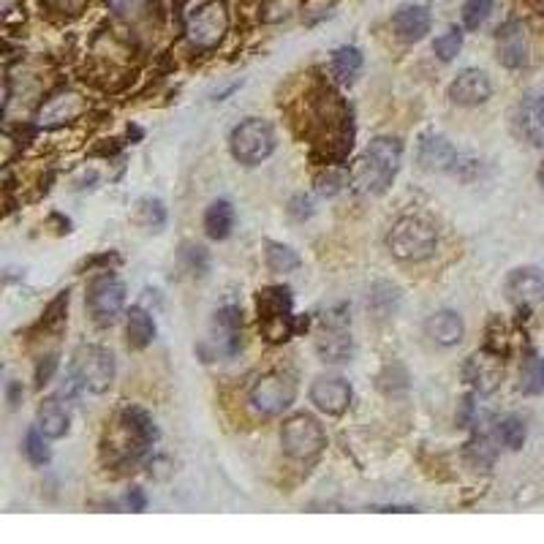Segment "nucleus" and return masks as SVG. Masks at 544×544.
Segmentation results:
<instances>
[{
    "label": "nucleus",
    "mask_w": 544,
    "mask_h": 544,
    "mask_svg": "<svg viewBox=\"0 0 544 544\" xmlns=\"http://www.w3.org/2000/svg\"><path fill=\"white\" fill-rule=\"evenodd\" d=\"M117 430H120V438L115 441V447L109 449H112V455L120 463H134L136 457L158 441L156 422H153V417L147 414L145 408H123Z\"/></svg>",
    "instance_id": "nucleus-4"
},
{
    "label": "nucleus",
    "mask_w": 544,
    "mask_h": 544,
    "mask_svg": "<svg viewBox=\"0 0 544 544\" xmlns=\"http://www.w3.org/2000/svg\"><path fill=\"white\" fill-rule=\"evenodd\" d=\"M400 302V289L398 286H392V283H376L373 289H370L368 297V308L373 313H379V319L389 316V313H395Z\"/></svg>",
    "instance_id": "nucleus-28"
},
{
    "label": "nucleus",
    "mask_w": 544,
    "mask_h": 544,
    "mask_svg": "<svg viewBox=\"0 0 544 544\" xmlns=\"http://www.w3.org/2000/svg\"><path fill=\"white\" fill-rule=\"evenodd\" d=\"M275 145H278L275 131H272L270 123L262 120V117H248L229 136L232 156L245 166H256L267 161L275 153Z\"/></svg>",
    "instance_id": "nucleus-7"
},
{
    "label": "nucleus",
    "mask_w": 544,
    "mask_h": 544,
    "mask_svg": "<svg viewBox=\"0 0 544 544\" xmlns=\"http://www.w3.org/2000/svg\"><path fill=\"white\" fill-rule=\"evenodd\" d=\"M525 438H528V428L520 417H504L496 422V441L506 449H512V452L523 449Z\"/></svg>",
    "instance_id": "nucleus-29"
},
{
    "label": "nucleus",
    "mask_w": 544,
    "mask_h": 544,
    "mask_svg": "<svg viewBox=\"0 0 544 544\" xmlns=\"http://www.w3.org/2000/svg\"><path fill=\"white\" fill-rule=\"evenodd\" d=\"M226 11L221 3H207L204 9H199L188 22V36L196 47H215L218 41L224 39L226 33Z\"/></svg>",
    "instance_id": "nucleus-13"
},
{
    "label": "nucleus",
    "mask_w": 544,
    "mask_h": 544,
    "mask_svg": "<svg viewBox=\"0 0 544 544\" xmlns=\"http://www.w3.org/2000/svg\"><path fill=\"white\" fill-rule=\"evenodd\" d=\"M536 177H539V183H542V188H544V161H542V166H539V172H536Z\"/></svg>",
    "instance_id": "nucleus-43"
},
{
    "label": "nucleus",
    "mask_w": 544,
    "mask_h": 544,
    "mask_svg": "<svg viewBox=\"0 0 544 544\" xmlns=\"http://www.w3.org/2000/svg\"><path fill=\"white\" fill-rule=\"evenodd\" d=\"M463 49V30L460 28H449L447 33H441L436 41H433V52L438 55V60H449L457 58V52Z\"/></svg>",
    "instance_id": "nucleus-34"
},
{
    "label": "nucleus",
    "mask_w": 544,
    "mask_h": 544,
    "mask_svg": "<svg viewBox=\"0 0 544 544\" xmlns=\"http://www.w3.org/2000/svg\"><path fill=\"white\" fill-rule=\"evenodd\" d=\"M387 245L389 253L395 259H400V262H422V259H428L436 251L438 234L433 224H428L425 218L406 215V218H400L398 224L392 226Z\"/></svg>",
    "instance_id": "nucleus-2"
},
{
    "label": "nucleus",
    "mask_w": 544,
    "mask_h": 544,
    "mask_svg": "<svg viewBox=\"0 0 544 544\" xmlns=\"http://www.w3.org/2000/svg\"><path fill=\"white\" fill-rule=\"evenodd\" d=\"M493 96V85H490V77L479 68H466L460 71L452 85H449V98L457 107H479L485 104L487 98Z\"/></svg>",
    "instance_id": "nucleus-14"
},
{
    "label": "nucleus",
    "mask_w": 544,
    "mask_h": 544,
    "mask_svg": "<svg viewBox=\"0 0 544 544\" xmlns=\"http://www.w3.org/2000/svg\"><path fill=\"white\" fill-rule=\"evenodd\" d=\"M343 185H346V175L343 172H338V169H327V172H321L319 177H316V191H319L321 196H338L340 191H343Z\"/></svg>",
    "instance_id": "nucleus-36"
},
{
    "label": "nucleus",
    "mask_w": 544,
    "mask_h": 544,
    "mask_svg": "<svg viewBox=\"0 0 544 544\" xmlns=\"http://www.w3.org/2000/svg\"><path fill=\"white\" fill-rule=\"evenodd\" d=\"M126 308V286L112 272H101L88 283V311L98 327H112Z\"/></svg>",
    "instance_id": "nucleus-9"
},
{
    "label": "nucleus",
    "mask_w": 544,
    "mask_h": 544,
    "mask_svg": "<svg viewBox=\"0 0 544 544\" xmlns=\"http://www.w3.org/2000/svg\"><path fill=\"white\" fill-rule=\"evenodd\" d=\"M85 112V101L77 96V93H60L49 104H44L39 112L41 126H60V123H68L77 115Z\"/></svg>",
    "instance_id": "nucleus-22"
},
{
    "label": "nucleus",
    "mask_w": 544,
    "mask_h": 544,
    "mask_svg": "<svg viewBox=\"0 0 544 544\" xmlns=\"http://www.w3.org/2000/svg\"><path fill=\"white\" fill-rule=\"evenodd\" d=\"M286 210H289V215H292L294 221H305V218H311L313 215V202L305 194H297L292 202H289Z\"/></svg>",
    "instance_id": "nucleus-38"
},
{
    "label": "nucleus",
    "mask_w": 544,
    "mask_h": 544,
    "mask_svg": "<svg viewBox=\"0 0 544 544\" xmlns=\"http://www.w3.org/2000/svg\"><path fill=\"white\" fill-rule=\"evenodd\" d=\"M136 224L145 226V229H161L166 224V207L161 199L145 196L136 202Z\"/></svg>",
    "instance_id": "nucleus-31"
},
{
    "label": "nucleus",
    "mask_w": 544,
    "mask_h": 544,
    "mask_svg": "<svg viewBox=\"0 0 544 544\" xmlns=\"http://www.w3.org/2000/svg\"><path fill=\"white\" fill-rule=\"evenodd\" d=\"M498 60L506 68H523L528 66V39L520 22H506L504 28L498 30Z\"/></svg>",
    "instance_id": "nucleus-20"
},
{
    "label": "nucleus",
    "mask_w": 544,
    "mask_h": 544,
    "mask_svg": "<svg viewBox=\"0 0 544 544\" xmlns=\"http://www.w3.org/2000/svg\"><path fill=\"white\" fill-rule=\"evenodd\" d=\"M493 6H496V0H466L463 3V25L468 30H479L490 17Z\"/></svg>",
    "instance_id": "nucleus-33"
},
{
    "label": "nucleus",
    "mask_w": 544,
    "mask_h": 544,
    "mask_svg": "<svg viewBox=\"0 0 544 544\" xmlns=\"http://www.w3.org/2000/svg\"><path fill=\"white\" fill-rule=\"evenodd\" d=\"M425 332H428V338L441 346V349H452L457 346L463 335H466V324L460 319V313L455 311H436L425 321Z\"/></svg>",
    "instance_id": "nucleus-21"
},
{
    "label": "nucleus",
    "mask_w": 544,
    "mask_h": 544,
    "mask_svg": "<svg viewBox=\"0 0 544 544\" xmlns=\"http://www.w3.org/2000/svg\"><path fill=\"white\" fill-rule=\"evenodd\" d=\"M351 384L340 376H319L311 384V403L330 417H340L351 406Z\"/></svg>",
    "instance_id": "nucleus-11"
},
{
    "label": "nucleus",
    "mask_w": 544,
    "mask_h": 544,
    "mask_svg": "<svg viewBox=\"0 0 544 544\" xmlns=\"http://www.w3.org/2000/svg\"><path fill=\"white\" fill-rule=\"evenodd\" d=\"M213 343L218 354L234 357L243 346V311L226 305L221 311H215L213 319Z\"/></svg>",
    "instance_id": "nucleus-15"
},
{
    "label": "nucleus",
    "mask_w": 544,
    "mask_h": 544,
    "mask_svg": "<svg viewBox=\"0 0 544 544\" xmlns=\"http://www.w3.org/2000/svg\"><path fill=\"white\" fill-rule=\"evenodd\" d=\"M183 259L191 272H204L207 270V264H210L207 248H202V245H185Z\"/></svg>",
    "instance_id": "nucleus-37"
},
{
    "label": "nucleus",
    "mask_w": 544,
    "mask_h": 544,
    "mask_svg": "<svg viewBox=\"0 0 544 544\" xmlns=\"http://www.w3.org/2000/svg\"><path fill=\"white\" fill-rule=\"evenodd\" d=\"M281 447L292 460H313L327 447V436L319 419H313L311 414H294L283 422Z\"/></svg>",
    "instance_id": "nucleus-8"
},
{
    "label": "nucleus",
    "mask_w": 544,
    "mask_h": 544,
    "mask_svg": "<svg viewBox=\"0 0 544 544\" xmlns=\"http://www.w3.org/2000/svg\"><path fill=\"white\" fill-rule=\"evenodd\" d=\"M517 136L525 139L528 145H544V96H528L520 101L515 112Z\"/></svg>",
    "instance_id": "nucleus-17"
},
{
    "label": "nucleus",
    "mask_w": 544,
    "mask_h": 544,
    "mask_svg": "<svg viewBox=\"0 0 544 544\" xmlns=\"http://www.w3.org/2000/svg\"><path fill=\"white\" fill-rule=\"evenodd\" d=\"M351 316L346 305H335L321 316V332L316 338V354L321 362L343 365L354 354V340H351Z\"/></svg>",
    "instance_id": "nucleus-6"
},
{
    "label": "nucleus",
    "mask_w": 544,
    "mask_h": 544,
    "mask_svg": "<svg viewBox=\"0 0 544 544\" xmlns=\"http://www.w3.org/2000/svg\"><path fill=\"white\" fill-rule=\"evenodd\" d=\"M71 381L93 395H104L115 384V357L104 346H79L71 357Z\"/></svg>",
    "instance_id": "nucleus-5"
},
{
    "label": "nucleus",
    "mask_w": 544,
    "mask_h": 544,
    "mask_svg": "<svg viewBox=\"0 0 544 544\" xmlns=\"http://www.w3.org/2000/svg\"><path fill=\"white\" fill-rule=\"evenodd\" d=\"M463 379L479 392V395H490L501 381V365H498V354H474L468 357L466 368H463Z\"/></svg>",
    "instance_id": "nucleus-18"
},
{
    "label": "nucleus",
    "mask_w": 544,
    "mask_h": 544,
    "mask_svg": "<svg viewBox=\"0 0 544 544\" xmlns=\"http://www.w3.org/2000/svg\"><path fill=\"white\" fill-rule=\"evenodd\" d=\"M107 3L117 11V14H126V17H131V14H139V11L145 9L147 0H107Z\"/></svg>",
    "instance_id": "nucleus-40"
},
{
    "label": "nucleus",
    "mask_w": 544,
    "mask_h": 544,
    "mask_svg": "<svg viewBox=\"0 0 544 544\" xmlns=\"http://www.w3.org/2000/svg\"><path fill=\"white\" fill-rule=\"evenodd\" d=\"M55 370H58V354L41 357V362L36 365V384H39V387L49 384V379L55 376Z\"/></svg>",
    "instance_id": "nucleus-39"
},
{
    "label": "nucleus",
    "mask_w": 544,
    "mask_h": 544,
    "mask_svg": "<svg viewBox=\"0 0 544 544\" xmlns=\"http://www.w3.org/2000/svg\"><path fill=\"white\" fill-rule=\"evenodd\" d=\"M234 229V207L229 199H215L204 210V232L210 240H226Z\"/></svg>",
    "instance_id": "nucleus-25"
},
{
    "label": "nucleus",
    "mask_w": 544,
    "mask_h": 544,
    "mask_svg": "<svg viewBox=\"0 0 544 544\" xmlns=\"http://www.w3.org/2000/svg\"><path fill=\"white\" fill-rule=\"evenodd\" d=\"M264 264H267V270L275 272V275H286V272L300 270L302 259L297 256L294 248L283 243H264Z\"/></svg>",
    "instance_id": "nucleus-26"
},
{
    "label": "nucleus",
    "mask_w": 544,
    "mask_h": 544,
    "mask_svg": "<svg viewBox=\"0 0 544 544\" xmlns=\"http://www.w3.org/2000/svg\"><path fill=\"white\" fill-rule=\"evenodd\" d=\"M6 398H9V406L17 408L22 403V384L20 381H9V387H6Z\"/></svg>",
    "instance_id": "nucleus-42"
},
{
    "label": "nucleus",
    "mask_w": 544,
    "mask_h": 544,
    "mask_svg": "<svg viewBox=\"0 0 544 544\" xmlns=\"http://www.w3.org/2000/svg\"><path fill=\"white\" fill-rule=\"evenodd\" d=\"M25 455H28L33 466H47L49 460H52V452L47 447V436L41 433L39 425L30 428L28 436H25Z\"/></svg>",
    "instance_id": "nucleus-32"
},
{
    "label": "nucleus",
    "mask_w": 544,
    "mask_h": 544,
    "mask_svg": "<svg viewBox=\"0 0 544 544\" xmlns=\"http://www.w3.org/2000/svg\"><path fill=\"white\" fill-rule=\"evenodd\" d=\"M392 28H395L400 39L414 44V41H422L430 33V28H433V14H430L428 6H400L392 14Z\"/></svg>",
    "instance_id": "nucleus-19"
},
{
    "label": "nucleus",
    "mask_w": 544,
    "mask_h": 544,
    "mask_svg": "<svg viewBox=\"0 0 544 544\" xmlns=\"http://www.w3.org/2000/svg\"><path fill=\"white\" fill-rule=\"evenodd\" d=\"M36 425L41 428V433L47 438H63L71 428V414L68 408L60 403V398H47L39 406V417H36Z\"/></svg>",
    "instance_id": "nucleus-23"
},
{
    "label": "nucleus",
    "mask_w": 544,
    "mask_h": 544,
    "mask_svg": "<svg viewBox=\"0 0 544 544\" xmlns=\"http://www.w3.org/2000/svg\"><path fill=\"white\" fill-rule=\"evenodd\" d=\"M417 161L428 172H452L460 164V156L449 139H444L441 134H425L419 139Z\"/></svg>",
    "instance_id": "nucleus-16"
},
{
    "label": "nucleus",
    "mask_w": 544,
    "mask_h": 544,
    "mask_svg": "<svg viewBox=\"0 0 544 544\" xmlns=\"http://www.w3.org/2000/svg\"><path fill=\"white\" fill-rule=\"evenodd\" d=\"M256 311H259V327L270 343L289 340L294 332V300L292 289L286 286H267L256 294Z\"/></svg>",
    "instance_id": "nucleus-3"
},
{
    "label": "nucleus",
    "mask_w": 544,
    "mask_h": 544,
    "mask_svg": "<svg viewBox=\"0 0 544 544\" xmlns=\"http://www.w3.org/2000/svg\"><path fill=\"white\" fill-rule=\"evenodd\" d=\"M126 501H128V509H131V512H142V509H145V506H147L145 493H142L139 487H134V490L128 493Z\"/></svg>",
    "instance_id": "nucleus-41"
},
{
    "label": "nucleus",
    "mask_w": 544,
    "mask_h": 544,
    "mask_svg": "<svg viewBox=\"0 0 544 544\" xmlns=\"http://www.w3.org/2000/svg\"><path fill=\"white\" fill-rule=\"evenodd\" d=\"M466 460L474 468H482V471H487V468L496 463V447H493V441H490L487 433H476V436L468 441Z\"/></svg>",
    "instance_id": "nucleus-30"
},
{
    "label": "nucleus",
    "mask_w": 544,
    "mask_h": 544,
    "mask_svg": "<svg viewBox=\"0 0 544 544\" xmlns=\"http://www.w3.org/2000/svg\"><path fill=\"white\" fill-rule=\"evenodd\" d=\"M297 400V381L289 373H267L251 387V406L264 417H278Z\"/></svg>",
    "instance_id": "nucleus-10"
},
{
    "label": "nucleus",
    "mask_w": 544,
    "mask_h": 544,
    "mask_svg": "<svg viewBox=\"0 0 544 544\" xmlns=\"http://www.w3.org/2000/svg\"><path fill=\"white\" fill-rule=\"evenodd\" d=\"M400 161H403V142L395 136H376L354 169V188L360 194L381 196L387 194L389 185L398 177Z\"/></svg>",
    "instance_id": "nucleus-1"
},
{
    "label": "nucleus",
    "mask_w": 544,
    "mask_h": 544,
    "mask_svg": "<svg viewBox=\"0 0 544 544\" xmlns=\"http://www.w3.org/2000/svg\"><path fill=\"white\" fill-rule=\"evenodd\" d=\"M504 292L509 302H515L517 308H528L544 300V270L539 267H520L506 275Z\"/></svg>",
    "instance_id": "nucleus-12"
},
{
    "label": "nucleus",
    "mask_w": 544,
    "mask_h": 544,
    "mask_svg": "<svg viewBox=\"0 0 544 544\" xmlns=\"http://www.w3.org/2000/svg\"><path fill=\"white\" fill-rule=\"evenodd\" d=\"M332 71L340 82H354L362 71V52L357 47H340L332 52Z\"/></svg>",
    "instance_id": "nucleus-27"
},
{
    "label": "nucleus",
    "mask_w": 544,
    "mask_h": 544,
    "mask_svg": "<svg viewBox=\"0 0 544 544\" xmlns=\"http://www.w3.org/2000/svg\"><path fill=\"white\" fill-rule=\"evenodd\" d=\"M126 335L128 346L131 349H147L153 338H156V321L153 316L142 308V305H134L126 316Z\"/></svg>",
    "instance_id": "nucleus-24"
},
{
    "label": "nucleus",
    "mask_w": 544,
    "mask_h": 544,
    "mask_svg": "<svg viewBox=\"0 0 544 544\" xmlns=\"http://www.w3.org/2000/svg\"><path fill=\"white\" fill-rule=\"evenodd\" d=\"M520 389L525 395H544V357H536L525 365Z\"/></svg>",
    "instance_id": "nucleus-35"
}]
</instances>
